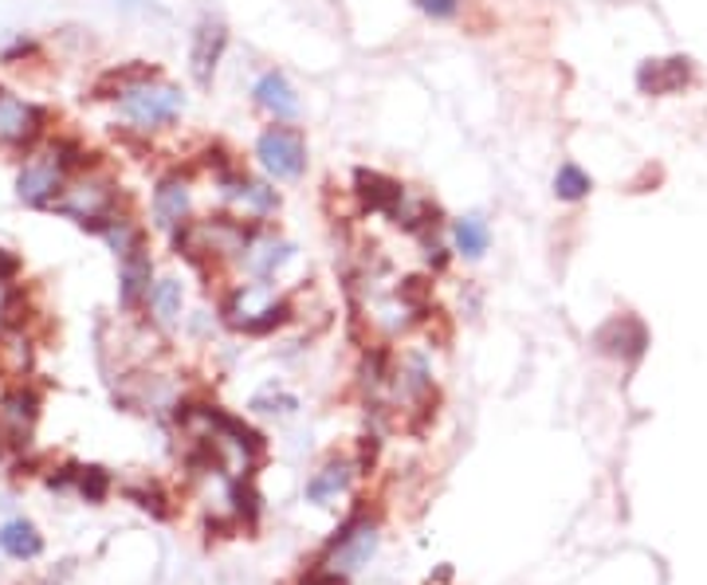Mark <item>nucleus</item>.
<instances>
[{
  "instance_id": "obj_5",
  "label": "nucleus",
  "mask_w": 707,
  "mask_h": 585,
  "mask_svg": "<svg viewBox=\"0 0 707 585\" xmlns=\"http://www.w3.org/2000/svg\"><path fill=\"white\" fill-rule=\"evenodd\" d=\"M63 169H68V162L56 154L48 157H36L32 165H24V173H20L16 182V192L24 204H48L51 197H56V189H63Z\"/></svg>"
},
{
  "instance_id": "obj_27",
  "label": "nucleus",
  "mask_w": 707,
  "mask_h": 585,
  "mask_svg": "<svg viewBox=\"0 0 707 585\" xmlns=\"http://www.w3.org/2000/svg\"><path fill=\"white\" fill-rule=\"evenodd\" d=\"M130 500H138V507L153 511V515H170V511L162 507V495H153V491H130Z\"/></svg>"
},
{
  "instance_id": "obj_9",
  "label": "nucleus",
  "mask_w": 707,
  "mask_h": 585,
  "mask_svg": "<svg viewBox=\"0 0 707 585\" xmlns=\"http://www.w3.org/2000/svg\"><path fill=\"white\" fill-rule=\"evenodd\" d=\"M692 68L688 59H649V63H640L637 71V86L645 91V95H672V91H680V86L688 83Z\"/></svg>"
},
{
  "instance_id": "obj_8",
  "label": "nucleus",
  "mask_w": 707,
  "mask_h": 585,
  "mask_svg": "<svg viewBox=\"0 0 707 585\" xmlns=\"http://www.w3.org/2000/svg\"><path fill=\"white\" fill-rule=\"evenodd\" d=\"M224 39H229V32H224L220 20L205 16L197 24V32H193V75H197V83L212 79V68H217L220 51H224Z\"/></svg>"
},
{
  "instance_id": "obj_25",
  "label": "nucleus",
  "mask_w": 707,
  "mask_h": 585,
  "mask_svg": "<svg viewBox=\"0 0 707 585\" xmlns=\"http://www.w3.org/2000/svg\"><path fill=\"white\" fill-rule=\"evenodd\" d=\"M232 503H236V511L248 518V523L259 515V495H256L252 483H236V488H232Z\"/></svg>"
},
{
  "instance_id": "obj_24",
  "label": "nucleus",
  "mask_w": 707,
  "mask_h": 585,
  "mask_svg": "<svg viewBox=\"0 0 707 585\" xmlns=\"http://www.w3.org/2000/svg\"><path fill=\"white\" fill-rule=\"evenodd\" d=\"M106 483H111V480H106V471H103V468H83V471H79V491H83V495H86L91 503L103 500V495H106Z\"/></svg>"
},
{
  "instance_id": "obj_28",
  "label": "nucleus",
  "mask_w": 707,
  "mask_h": 585,
  "mask_svg": "<svg viewBox=\"0 0 707 585\" xmlns=\"http://www.w3.org/2000/svg\"><path fill=\"white\" fill-rule=\"evenodd\" d=\"M303 585H346V577H343V570H315Z\"/></svg>"
},
{
  "instance_id": "obj_11",
  "label": "nucleus",
  "mask_w": 707,
  "mask_h": 585,
  "mask_svg": "<svg viewBox=\"0 0 707 585\" xmlns=\"http://www.w3.org/2000/svg\"><path fill=\"white\" fill-rule=\"evenodd\" d=\"M598 346H602L605 354H617V358L637 362V358L645 354L649 338H645V327H640L637 318H613L610 327L598 330Z\"/></svg>"
},
{
  "instance_id": "obj_19",
  "label": "nucleus",
  "mask_w": 707,
  "mask_h": 585,
  "mask_svg": "<svg viewBox=\"0 0 707 585\" xmlns=\"http://www.w3.org/2000/svg\"><path fill=\"white\" fill-rule=\"evenodd\" d=\"M346 483H350V468L346 464H331L315 476V480L306 483V500L311 503H331L335 495H343Z\"/></svg>"
},
{
  "instance_id": "obj_17",
  "label": "nucleus",
  "mask_w": 707,
  "mask_h": 585,
  "mask_svg": "<svg viewBox=\"0 0 707 585\" xmlns=\"http://www.w3.org/2000/svg\"><path fill=\"white\" fill-rule=\"evenodd\" d=\"M0 550L12 558H36L39 550H44V538L36 535V527L32 523H24V518H12V523H4L0 527Z\"/></svg>"
},
{
  "instance_id": "obj_22",
  "label": "nucleus",
  "mask_w": 707,
  "mask_h": 585,
  "mask_svg": "<svg viewBox=\"0 0 707 585\" xmlns=\"http://www.w3.org/2000/svg\"><path fill=\"white\" fill-rule=\"evenodd\" d=\"M103 236L111 241V248H115L118 256H126V251H135L138 244H142V241H138L135 224H130V221H115V217L103 224Z\"/></svg>"
},
{
  "instance_id": "obj_18",
  "label": "nucleus",
  "mask_w": 707,
  "mask_h": 585,
  "mask_svg": "<svg viewBox=\"0 0 707 585\" xmlns=\"http://www.w3.org/2000/svg\"><path fill=\"white\" fill-rule=\"evenodd\" d=\"M452 244H456L460 256L479 259L488 251V224L479 221V217H464V221H456V229H452Z\"/></svg>"
},
{
  "instance_id": "obj_1",
  "label": "nucleus",
  "mask_w": 707,
  "mask_h": 585,
  "mask_svg": "<svg viewBox=\"0 0 707 585\" xmlns=\"http://www.w3.org/2000/svg\"><path fill=\"white\" fill-rule=\"evenodd\" d=\"M118 103H123V115L135 126L150 130V126H165L182 115V91L170 83H158L146 71H135L118 83Z\"/></svg>"
},
{
  "instance_id": "obj_21",
  "label": "nucleus",
  "mask_w": 707,
  "mask_h": 585,
  "mask_svg": "<svg viewBox=\"0 0 707 585\" xmlns=\"http://www.w3.org/2000/svg\"><path fill=\"white\" fill-rule=\"evenodd\" d=\"M555 192L563 197V201H582L586 192H590V177H586L578 165L566 162L563 169H558V177H555Z\"/></svg>"
},
{
  "instance_id": "obj_7",
  "label": "nucleus",
  "mask_w": 707,
  "mask_h": 585,
  "mask_svg": "<svg viewBox=\"0 0 707 585\" xmlns=\"http://www.w3.org/2000/svg\"><path fill=\"white\" fill-rule=\"evenodd\" d=\"M224 201L232 204L236 212H248V217H268V212L279 209V197L276 189H268L264 182H252V177H240V173H232V177H224Z\"/></svg>"
},
{
  "instance_id": "obj_13",
  "label": "nucleus",
  "mask_w": 707,
  "mask_h": 585,
  "mask_svg": "<svg viewBox=\"0 0 707 585\" xmlns=\"http://www.w3.org/2000/svg\"><path fill=\"white\" fill-rule=\"evenodd\" d=\"M185 217H189V185L182 177H170L153 192V221L158 229H177L185 224Z\"/></svg>"
},
{
  "instance_id": "obj_20",
  "label": "nucleus",
  "mask_w": 707,
  "mask_h": 585,
  "mask_svg": "<svg viewBox=\"0 0 707 585\" xmlns=\"http://www.w3.org/2000/svg\"><path fill=\"white\" fill-rule=\"evenodd\" d=\"M150 307H153V315L162 318V323H173V318L182 315V283H177V279H162V283H153Z\"/></svg>"
},
{
  "instance_id": "obj_6",
  "label": "nucleus",
  "mask_w": 707,
  "mask_h": 585,
  "mask_svg": "<svg viewBox=\"0 0 707 585\" xmlns=\"http://www.w3.org/2000/svg\"><path fill=\"white\" fill-rule=\"evenodd\" d=\"M291 251L295 248H291L283 236H276V232H252V241L244 244L240 259H244V268H248L256 279H271L287 259H291Z\"/></svg>"
},
{
  "instance_id": "obj_3",
  "label": "nucleus",
  "mask_w": 707,
  "mask_h": 585,
  "mask_svg": "<svg viewBox=\"0 0 707 585\" xmlns=\"http://www.w3.org/2000/svg\"><path fill=\"white\" fill-rule=\"evenodd\" d=\"M256 157H259V165L276 177V182H295L306 165L303 138H299L295 130H287V126H271V130L259 134Z\"/></svg>"
},
{
  "instance_id": "obj_26",
  "label": "nucleus",
  "mask_w": 707,
  "mask_h": 585,
  "mask_svg": "<svg viewBox=\"0 0 707 585\" xmlns=\"http://www.w3.org/2000/svg\"><path fill=\"white\" fill-rule=\"evenodd\" d=\"M417 9L432 20H452L460 12V0H417Z\"/></svg>"
},
{
  "instance_id": "obj_15",
  "label": "nucleus",
  "mask_w": 707,
  "mask_h": 585,
  "mask_svg": "<svg viewBox=\"0 0 707 585\" xmlns=\"http://www.w3.org/2000/svg\"><path fill=\"white\" fill-rule=\"evenodd\" d=\"M358 197H362L366 204H370L373 212H397V204L405 201V189L397 182H390V177H382V173H370V169H358Z\"/></svg>"
},
{
  "instance_id": "obj_14",
  "label": "nucleus",
  "mask_w": 707,
  "mask_h": 585,
  "mask_svg": "<svg viewBox=\"0 0 707 585\" xmlns=\"http://www.w3.org/2000/svg\"><path fill=\"white\" fill-rule=\"evenodd\" d=\"M256 103L268 110V115H276V118H295L299 115V98H295V91H291V83H287L279 71H268V75H259V83H256Z\"/></svg>"
},
{
  "instance_id": "obj_2",
  "label": "nucleus",
  "mask_w": 707,
  "mask_h": 585,
  "mask_svg": "<svg viewBox=\"0 0 707 585\" xmlns=\"http://www.w3.org/2000/svg\"><path fill=\"white\" fill-rule=\"evenodd\" d=\"M56 209L71 221L103 232V224L111 221V209H115V189L106 177H79L56 197Z\"/></svg>"
},
{
  "instance_id": "obj_10",
  "label": "nucleus",
  "mask_w": 707,
  "mask_h": 585,
  "mask_svg": "<svg viewBox=\"0 0 707 585\" xmlns=\"http://www.w3.org/2000/svg\"><path fill=\"white\" fill-rule=\"evenodd\" d=\"M39 130V110L28 103H20L12 95H0V142L24 145L32 142Z\"/></svg>"
},
{
  "instance_id": "obj_23",
  "label": "nucleus",
  "mask_w": 707,
  "mask_h": 585,
  "mask_svg": "<svg viewBox=\"0 0 707 585\" xmlns=\"http://www.w3.org/2000/svg\"><path fill=\"white\" fill-rule=\"evenodd\" d=\"M252 409L256 413H295L299 401L291 394H279V389H264V394L252 397Z\"/></svg>"
},
{
  "instance_id": "obj_12",
  "label": "nucleus",
  "mask_w": 707,
  "mask_h": 585,
  "mask_svg": "<svg viewBox=\"0 0 707 585\" xmlns=\"http://www.w3.org/2000/svg\"><path fill=\"white\" fill-rule=\"evenodd\" d=\"M36 409L39 401L32 394H24V389H16V394H9L0 401V429H4L9 444H28V432L36 424Z\"/></svg>"
},
{
  "instance_id": "obj_16",
  "label": "nucleus",
  "mask_w": 707,
  "mask_h": 585,
  "mask_svg": "<svg viewBox=\"0 0 707 585\" xmlns=\"http://www.w3.org/2000/svg\"><path fill=\"white\" fill-rule=\"evenodd\" d=\"M150 256L138 244L123 256V307H138L142 299H150Z\"/></svg>"
},
{
  "instance_id": "obj_29",
  "label": "nucleus",
  "mask_w": 707,
  "mask_h": 585,
  "mask_svg": "<svg viewBox=\"0 0 707 585\" xmlns=\"http://www.w3.org/2000/svg\"><path fill=\"white\" fill-rule=\"evenodd\" d=\"M373 460H378V441H373V436H366V444H362V468H373Z\"/></svg>"
},
{
  "instance_id": "obj_4",
  "label": "nucleus",
  "mask_w": 707,
  "mask_h": 585,
  "mask_svg": "<svg viewBox=\"0 0 707 585\" xmlns=\"http://www.w3.org/2000/svg\"><path fill=\"white\" fill-rule=\"evenodd\" d=\"M331 550L338 554V566L343 574H354V570H362L370 562V554L378 550V530L366 523V515H350L343 527L335 530L331 538Z\"/></svg>"
}]
</instances>
